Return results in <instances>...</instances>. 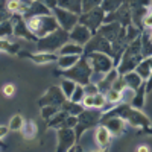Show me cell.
Instances as JSON below:
<instances>
[{"label": "cell", "instance_id": "obj_1", "mask_svg": "<svg viewBox=\"0 0 152 152\" xmlns=\"http://www.w3.org/2000/svg\"><path fill=\"white\" fill-rule=\"evenodd\" d=\"M114 116L122 117L125 122H128L132 126H137V128H142V129L151 126V120L138 108H134L129 104H119L117 107H114L111 111H105L102 114V119L114 117Z\"/></svg>", "mask_w": 152, "mask_h": 152}, {"label": "cell", "instance_id": "obj_2", "mask_svg": "<svg viewBox=\"0 0 152 152\" xmlns=\"http://www.w3.org/2000/svg\"><path fill=\"white\" fill-rule=\"evenodd\" d=\"M26 28L35 38H41L50 32H53L59 28V24L52 14H40V15H29L23 17Z\"/></svg>", "mask_w": 152, "mask_h": 152}, {"label": "cell", "instance_id": "obj_3", "mask_svg": "<svg viewBox=\"0 0 152 152\" xmlns=\"http://www.w3.org/2000/svg\"><path fill=\"white\" fill-rule=\"evenodd\" d=\"M91 73H93V69L88 62L87 56H81L79 61L70 69H66V70H61V72H55L56 76H62V78H69L72 81H75L76 84H81V85H85L90 82V78H91Z\"/></svg>", "mask_w": 152, "mask_h": 152}, {"label": "cell", "instance_id": "obj_4", "mask_svg": "<svg viewBox=\"0 0 152 152\" xmlns=\"http://www.w3.org/2000/svg\"><path fill=\"white\" fill-rule=\"evenodd\" d=\"M69 41V32L62 28H58L56 31L50 32L37 40V50L38 52H56L61 49L62 44Z\"/></svg>", "mask_w": 152, "mask_h": 152}, {"label": "cell", "instance_id": "obj_5", "mask_svg": "<svg viewBox=\"0 0 152 152\" xmlns=\"http://www.w3.org/2000/svg\"><path fill=\"white\" fill-rule=\"evenodd\" d=\"M102 114L104 111L99 110V108H85L79 116H78V123H76L75 126V132H76V142L81 140V135L84 134L85 129L88 128H93V126H96L100 119H102Z\"/></svg>", "mask_w": 152, "mask_h": 152}, {"label": "cell", "instance_id": "obj_6", "mask_svg": "<svg viewBox=\"0 0 152 152\" xmlns=\"http://www.w3.org/2000/svg\"><path fill=\"white\" fill-rule=\"evenodd\" d=\"M104 18H105V11L100 6H97L94 9H90L87 12L79 14V21L78 23L85 24V26L91 31V34L94 35L97 32V29L100 28V24L104 23Z\"/></svg>", "mask_w": 152, "mask_h": 152}, {"label": "cell", "instance_id": "obj_7", "mask_svg": "<svg viewBox=\"0 0 152 152\" xmlns=\"http://www.w3.org/2000/svg\"><path fill=\"white\" fill-rule=\"evenodd\" d=\"M85 56L94 72H100L104 75L110 72L114 66V59H111L110 55L102 53V52H90V53H85Z\"/></svg>", "mask_w": 152, "mask_h": 152}, {"label": "cell", "instance_id": "obj_8", "mask_svg": "<svg viewBox=\"0 0 152 152\" xmlns=\"http://www.w3.org/2000/svg\"><path fill=\"white\" fill-rule=\"evenodd\" d=\"M53 15H55V18L59 24V28H62L67 32H70L79 21L78 14H75V12H72V11H67V9H62L59 6L53 8Z\"/></svg>", "mask_w": 152, "mask_h": 152}, {"label": "cell", "instance_id": "obj_9", "mask_svg": "<svg viewBox=\"0 0 152 152\" xmlns=\"http://www.w3.org/2000/svg\"><path fill=\"white\" fill-rule=\"evenodd\" d=\"M67 100V97L64 96V93H62L61 87H50L49 90L46 91V94L43 97H40V100H38V105L40 107H46V105H53V107H59L64 104Z\"/></svg>", "mask_w": 152, "mask_h": 152}, {"label": "cell", "instance_id": "obj_10", "mask_svg": "<svg viewBox=\"0 0 152 152\" xmlns=\"http://www.w3.org/2000/svg\"><path fill=\"white\" fill-rule=\"evenodd\" d=\"M56 134H58V148H56L58 152L61 151L66 152L75 143H78L76 142V132L73 128H58Z\"/></svg>", "mask_w": 152, "mask_h": 152}, {"label": "cell", "instance_id": "obj_11", "mask_svg": "<svg viewBox=\"0 0 152 152\" xmlns=\"http://www.w3.org/2000/svg\"><path fill=\"white\" fill-rule=\"evenodd\" d=\"M93 37V34H91V31L88 29L85 24H82V23H78L76 26L69 32V40L70 41H73V43H76V44H87V41L90 40V38Z\"/></svg>", "mask_w": 152, "mask_h": 152}, {"label": "cell", "instance_id": "obj_12", "mask_svg": "<svg viewBox=\"0 0 152 152\" xmlns=\"http://www.w3.org/2000/svg\"><path fill=\"white\" fill-rule=\"evenodd\" d=\"M99 123L105 125L113 135H120V134H123V132L126 131V129H125V120H123L122 117H117V116L107 117V119H100Z\"/></svg>", "mask_w": 152, "mask_h": 152}, {"label": "cell", "instance_id": "obj_13", "mask_svg": "<svg viewBox=\"0 0 152 152\" xmlns=\"http://www.w3.org/2000/svg\"><path fill=\"white\" fill-rule=\"evenodd\" d=\"M96 145L99 146V149H107L110 145H111V138H113V134L110 132V129L107 128L105 125L99 123V126L96 128Z\"/></svg>", "mask_w": 152, "mask_h": 152}, {"label": "cell", "instance_id": "obj_14", "mask_svg": "<svg viewBox=\"0 0 152 152\" xmlns=\"http://www.w3.org/2000/svg\"><path fill=\"white\" fill-rule=\"evenodd\" d=\"M20 56H28L37 64H47V62H55L58 59V55L53 52H38V53H29V52H18Z\"/></svg>", "mask_w": 152, "mask_h": 152}, {"label": "cell", "instance_id": "obj_15", "mask_svg": "<svg viewBox=\"0 0 152 152\" xmlns=\"http://www.w3.org/2000/svg\"><path fill=\"white\" fill-rule=\"evenodd\" d=\"M117 76H119V72H117V69H111L110 72H107L104 78L100 79L99 82H96V84H97V88H99V91L105 94V93L110 90V88H111L113 82L116 81V78H117Z\"/></svg>", "mask_w": 152, "mask_h": 152}, {"label": "cell", "instance_id": "obj_16", "mask_svg": "<svg viewBox=\"0 0 152 152\" xmlns=\"http://www.w3.org/2000/svg\"><path fill=\"white\" fill-rule=\"evenodd\" d=\"M145 96H146V82H142V85L134 90V96L131 97V105L134 108L142 110L145 105Z\"/></svg>", "mask_w": 152, "mask_h": 152}, {"label": "cell", "instance_id": "obj_17", "mask_svg": "<svg viewBox=\"0 0 152 152\" xmlns=\"http://www.w3.org/2000/svg\"><path fill=\"white\" fill-rule=\"evenodd\" d=\"M58 6L62 9L72 11L75 14H82V0H56Z\"/></svg>", "mask_w": 152, "mask_h": 152}, {"label": "cell", "instance_id": "obj_18", "mask_svg": "<svg viewBox=\"0 0 152 152\" xmlns=\"http://www.w3.org/2000/svg\"><path fill=\"white\" fill-rule=\"evenodd\" d=\"M58 55H84V47L76 43H66L58 50Z\"/></svg>", "mask_w": 152, "mask_h": 152}, {"label": "cell", "instance_id": "obj_19", "mask_svg": "<svg viewBox=\"0 0 152 152\" xmlns=\"http://www.w3.org/2000/svg\"><path fill=\"white\" fill-rule=\"evenodd\" d=\"M79 58H81V55H58L56 62H58V67L61 70H66V69L73 67L79 61Z\"/></svg>", "mask_w": 152, "mask_h": 152}, {"label": "cell", "instance_id": "obj_20", "mask_svg": "<svg viewBox=\"0 0 152 152\" xmlns=\"http://www.w3.org/2000/svg\"><path fill=\"white\" fill-rule=\"evenodd\" d=\"M122 76H123V79H125V82H126V87L132 88V90L138 88V87L142 85V82H143V79L140 78V76H138V73H137L135 70L126 72V73H123Z\"/></svg>", "mask_w": 152, "mask_h": 152}, {"label": "cell", "instance_id": "obj_21", "mask_svg": "<svg viewBox=\"0 0 152 152\" xmlns=\"http://www.w3.org/2000/svg\"><path fill=\"white\" fill-rule=\"evenodd\" d=\"M135 72L138 73V76L143 79V81H146L148 78H149V75H151V72H152V66H151V61H149V58H143L138 64L135 66Z\"/></svg>", "mask_w": 152, "mask_h": 152}, {"label": "cell", "instance_id": "obj_22", "mask_svg": "<svg viewBox=\"0 0 152 152\" xmlns=\"http://www.w3.org/2000/svg\"><path fill=\"white\" fill-rule=\"evenodd\" d=\"M61 108L66 110L69 114H73V116H79V114L85 110L82 102H73V100H70V99H67L66 102L61 105Z\"/></svg>", "mask_w": 152, "mask_h": 152}, {"label": "cell", "instance_id": "obj_23", "mask_svg": "<svg viewBox=\"0 0 152 152\" xmlns=\"http://www.w3.org/2000/svg\"><path fill=\"white\" fill-rule=\"evenodd\" d=\"M123 3V0H102V3H100V8L105 11V14L108 12H114L117 11Z\"/></svg>", "mask_w": 152, "mask_h": 152}, {"label": "cell", "instance_id": "obj_24", "mask_svg": "<svg viewBox=\"0 0 152 152\" xmlns=\"http://www.w3.org/2000/svg\"><path fill=\"white\" fill-rule=\"evenodd\" d=\"M75 87H76V82L72 81V79H69V78H64V79L61 81V90H62V93H64V96H66L67 99L72 97Z\"/></svg>", "mask_w": 152, "mask_h": 152}, {"label": "cell", "instance_id": "obj_25", "mask_svg": "<svg viewBox=\"0 0 152 152\" xmlns=\"http://www.w3.org/2000/svg\"><path fill=\"white\" fill-rule=\"evenodd\" d=\"M9 37H14V34H12L11 17L0 23V38H9Z\"/></svg>", "mask_w": 152, "mask_h": 152}, {"label": "cell", "instance_id": "obj_26", "mask_svg": "<svg viewBox=\"0 0 152 152\" xmlns=\"http://www.w3.org/2000/svg\"><path fill=\"white\" fill-rule=\"evenodd\" d=\"M23 125H24V119L20 116V114H15V116L11 117L9 125H8V129L9 131H21Z\"/></svg>", "mask_w": 152, "mask_h": 152}, {"label": "cell", "instance_id": "obj_27", "mask_svg": "<svg viewBox=\"0 0 152 152\" xmlns=\"http://www.w3.org/2000/svg\"><path fill=\"white\" fill-rule=\"evenodd\" d=\"M21 131H23V135L26 138H34L37 135V125L34 122H24Z\"/></svg>", "mask_w": 152, "mask_h": 152}, {"label": "cell", "instance_id": "obj_28", "mask_svg": "<svg viewBox=\"0 0 152 152\" xmlns=\"http://www.w3.org/2000/svg\"><path fill=\"white\" fill-rule=\"evenodd\" d=\"M105 97H107V104H119L122 100V91L110 88V90L105 93Z\"/></svg>", "mask_w": 152, "mask_h": 152}, {"label": "cell", "instance_id": "obj_29", "mask_svg": "<svg viewBox=\"0 0 152 152\" xmlns=\"http://www.w3.org/2000/svg\"><path fill=\"white\" fill-rule=\"evenodd\" d=\"M59 110H61L59 107H53V105H46V107H41V119L49 120L52 116H55V114H56Z\"/></svg>", "mask_w": 152, "mask_h": 152}, {"label": "cell", "instance_id": "obj_30", "mask_svg": "<svg viewBox=\"0 0 152 152\" xmlns=\"http://www.w3.org/2000/svg\"><path fill=\"white\" fill-rule=\"evenodd\" d=\"M84 96H85L84 85H81V84H76V87H75V90H73V94H72L70 100H73V102H82Z\"/></svg>", "mask_w": 152, "mask_h": 152}, {"label": "cell", "instance_id": "obj_31", "mask_svg": "<svg viewBox=\"0 0 152 152\" xmlns=\"http://www.w3.org/2000/svg\"><path fill=\"white\" fill-rule=\"evenodd\" d=\"M100 3H102V0H82V12L94 9V8L100 6Z\"/></svg>", "mask_w": 152, "mask_h": 152}, {"label": "cell", "instance_id": "obj_32", "mask_svg": "<svg viewBox=\"0 0 152 152\" xmlns=\"http://www.w3.org/2000/svg\"><path fill=\"white\" fill-rule=\"evenodd\" d=\"M143 26H145V29L151 31V38H152V5H151V9H148L146 15L143 18Z\"/></svg>", "mask_w": 152, "mask_h": 152}, {"label": "cell", "instance_id": "obj_33", "mask_svg": "<svg viewBox=\"0 0 152 152\" xmlns=\"http://www.w3.org/2000/svg\"><path fill=\"white\" fill-rule=\"evenodd\" d=\"M6 2H8V0H0V23L11 17V14L6 9Z\"/></svg>", "mask_w": 152, "mask_h": 152}, {"label": "cell", "instance_id": "obj_34", "mask_svg": "<svg viewBox=\"0 0 152 152\" xmlns=\"http://www.w3.org/2000/svg\"><path fill=\"white\" fill-rule=\"evenodd\" d=\"M2 93H3L6 97L14 96V93H15V85H14V84H5V85L2 87Z\"/></svg>", "mask_w": 152, "mask_h": 152}, {"label": "cell", "instance_id": "obj_35", "mask_svg": "<svg viewBox=\"0 0 152 152\" xmlns=\"http://www.w3.org/2000/svg\"><path fill=\"white\" fill-rule=\"evenodd\" d=\"M84 91H85V94H96V93L99 91L97 84H94V82L85 84V85H84Z\"/></svg>", "mask_w": 152, "mask_h": 152}, {"label": "cell", "instance_id": "obj_36", "mask_svg": "<svg viewBox=\"0 0 152 152\" xmlns=\"http://www.w3.org/2000/svg\"><path fill=\"white\" fill-rule=\"evenodd\" d=\"M40 3H43L46 8H49V9H53L55 6H58V2L56 0H38Z\"/></svg>", "mask_w": 152, "mask_h": 152}, {"label": "cell", "instance_id": "obj_37", "mask_svg": "<svg viewBox=\"0 0 152 152\" xmlns=\"http://www.w3.org/2000/svg\"><path fill=\"white\" fill-rule=\"evenodd\" d=\"M152 91V72L149 75V78L146 79V93H151Z\"/></svg>", "mask_w": 152, "mask_h": 152}, {"label": "cell", "instance_id": "obj_38", "mask_svg": "<svg viewBox=\"0 0 152 152\" xmlns=\"http://www.w3.org/2000/svg\"><path fill=\"white\" fill-rule=\"evenodd\" d=\"M8 126H0V137H3V135H6L8 134Z\"/></svg>", "mask_w": 152, "mask_h": 152}, {"label": "cell", "instance_id": "obj_39", "mask_svg": "<svg viewBox=\"0 0 152 152\" xmlns=\"http://www.w3.org/2000/svg\"><path fill=\"white\" fill-rule=\"evenodd\" d=\"M143 132H145V134H151V135H152V128H151V126H148V128H143Z\"/></svg>", "mask_w": 152, "mask_h": 152}, {"label": "cell", "instance_id": "obj_40", "mask_svg": "<svg viewBox=\"0 0 152 152\" xmlns=\"http://www.w3.org/2000/svg\"><path fill=\"white\" fill-rule=\"evenodd\" d=\"M137 151H149V146H138Z\"/></svg>", "mask_w": 152, "mask_h": 152}, {"label": "cell", "instance_id": "obj_41", "mask_svg": "<svg viewBox=\"0 0 152 152\" xmlns=\"http://www.w3.org/2000/svg\"><path fill=\"white\" fill-rule=\"evenodd\" d=\"M0 149H6V145H5V143H2V142H0Z\"/></svg>", "mask_w": 152, "mask_h": 152}]
</instances>
